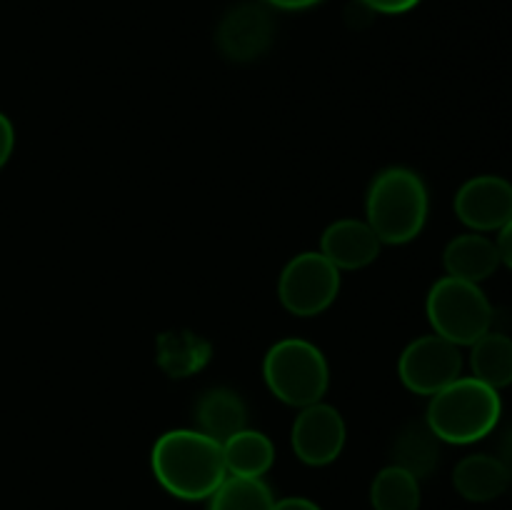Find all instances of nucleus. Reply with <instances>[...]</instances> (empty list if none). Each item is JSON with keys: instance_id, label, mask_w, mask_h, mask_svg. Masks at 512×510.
Listing matches in <instances>:
<instances>
[{"instance_id": "obj_9", "label": "nucleus", "mask_w": 512, "mask_h": 510, "mask_svg": "<svg viewBox=\"0 0 512 510\" xmlns=\"http://www.w3.org/2000/svg\"><path fill=\"white\" fill-rule=\"evenodd\" d=\"M453 208L473 233H495L512 220V183L503 175H475L460 185Z\"/></svg>"}, {"instance_id": "obj_7", "label": "nucleus", "mask_w": 512, "mask_h": 510, "mask_svg": "<svg viewBox=\"0 0 512 510\" xmlns=\"http://www.w3.org/2000/svg\"><path fill=\"white\" fill-rule=\"evenodd\" d=\"M398 373L410 393L435 395L463 375V353L440 335H423L403 350Z\"/></svg>"}, {"instance_id": "obj_16", "label": "nucleus", "mask_w": 512, "mask_h": 510, "mask_svg": "<svg viewBox=\"0 0 512 510\" xmlns=\"http://www.w3.org/2000/svg\"><path fill=\"white\" fill-rule=\"evenodd\" d=\"M223 458L228 475L235 478H263L275 463V445L260 430H240L223 443Z\"/></svg>"}, {"instance_id": "obj_26", "label": "nucleus", "mask_w": 512, "mask_h": 510, "mask_svg": "<svg viewBox=\"0 0 512 510\" xmlns=\"http://www.w3.org/2000/svg\"><path fill=\"white\" fill-rule=\"evenodd\" d=\"M500 463L505 465V470H508V478H510V483H512V428L508 430V433H505V438H503V443H500Z\"/></svg>"}, {"instance_id": "obj_4", "label": "nucleus", "mask_w": 512, "mask_h": 510, "mask_svg": "<svg viewBox=\"0 0 512 510\" xmlns=\"http://www.w3.org/2000/svg\"><path fill=\"white\" fill-rule=\"evenodd\" d=\"M263 378L280 403L305 408L325 398L330 368L318 345L303 338H285L265 353Z\"/></svg>"}, {"instance_id": "obj_1", "label": "nucleus", "mask_w": 512, "mask_h": 510, "mask_svg": "<svg viewBox=\"0 0 512 510\" xmlns=\"http://www.w3.org/2000/svg\"><path fill=\"white\" fill-rule=\"evenodd\" d=\"M150 468L165 493L190 503L208 500L228 478L223 445L195 428L160 435L150 453Z\"/></svg>"}, {"instance_id": "obj_23", "label": "nucleus", "mask_w": 512, "mask_h": 510, "mask_svg": "<svg viewBox=\"0 0 512 510\" xmlns=\"http://www.w3.org/2000/svg\"><path fill=\"white\" fill-rule=\"evenodd\" d=\"M495 243H498L500 263H503L505 268L512 270V220L498 230V238H495Z\"/></svg>"}, {"instance_id": "obj_20", "label": "nucleus", "mask_w": 512, "mask_h": 510, "mask_svg": "<svg viewBox=\"0 0 512 510\" xmlns=\"http://www.w3.org/2000/svg\"><path fill=\"white\" fill-rule=\"evenodd\" d=\"M275 495L263 478H228L208 498V510H273Z\"/></svg>"}, {"instance_id": "obj_13", "label": "nucleus", "mask_w": 512, "mask_h": 510, "mask_svg": "<svg viewBox=\"0 0 512 510\" xmlns=\"http://www.w3.org/2000/svg\"><path fill=\"white\" fill-rule=\"evenodd\" d=\"M195 430L220 445L235 433L248 428V408L243 398L230 388H210L195 403Z\"/></svg>"}, {"instance_id": "obj_12", "label": "nucleus", "mask_w": 512, "mask_h": 510, "mask_svg": "<svg viewBox=\"0 0 512 510\" xmlns=\"http://www.w3.org/2000/svg\"><path fill=\"white\" fill-rule=\"evenodd\" d=\"M445 273L450 278L468 280V283L480 285L483 280L493 278L495 270L500 268L498 243L485 233H463L455 235L443 250Z\"/></svg>"}, {"instance_id": "obj_3", "label": "nucleus", "mask_w": 512, "mask_h": 510, "mask_svg": "<svg viewBox=\"0 0 512 510\" xmlns=\"http://www.w3.org/2000/svg\"><path fill=\"white\" fill-rule=\"evenodd\" d=\"M503 415L498 390L480 383L473 375H460L440 393L430 395L425 423L440 443L470 445L493 433Z\"/></svg>"}, {"instance_id": "obj_2", "label": "nucleus", "mask_w": 512, "mask_h": 510, "mask_svg": "<svg viewBox=\"0 0 512 510\" xmlns=\"http://www.w3.org/2000/svg\"><path fill=\"white\" fill-rule=\"evenodd\" d=\"M430 213L428 185L415 170L393 168L380 170L365 198V223L375 230L380 243L405 245L423 233Z\"/></svg>"}, {"instance_id": "obj_25", "label": "nucleus", "mask_w": 512, "mask_h": 510, "mask_svg": "<svg viewBox=\"0 0 512 510\" xmlns=\"http://www.w3.org/2000/svg\"><path fill=\"white\" fill-rule=\"evenodd\" d=\"M268 5H273V8L278 10H308V8H315L318 3H323V0H265Z\"/></svg>"}, {"instance_id": "obj_15", "label": "nucleus", "mask_w": 512, "mask_h": 510, "mask_svg": "<svg viewBox=\"0 0 512 510\" xmlns=\"http://www.w3.org/2000/svg\"><path fill=\"white\" fill-rule=\"evenodd\" d=\"M213 345L190 330H170L160 333L155 343V360L168 378L183 380L200 373L208 365Z\"/></svg>"}, {"instance_id": "obj_14", "label": "nucleus", "mask_w": 512, "mask_h": 510, "mask_svg": "<svg viewBox=\"0 0 512 510\" xmlns=\"http://www.w3.org/2000/svg\"><path fill=\"white\" fill-rule=\"evenodd\" d=\"M453 485L470 503H490L508 490L510 478L498 455L475 453L455 465Z\"/></svg>"}, {"instance_id": "obj_17", "label": "nucleus", "mask_w": 512, "mask_h": 510, "mask_svg": "<svg viewBox=\"0 0 512 510\" xmlns=\"http://www.w3.org/2000/svg\"><path fill=\"white\" fill-rule=\"evenodd\" d=\"M470 370L473 378L500 390L512 385V338L488 330L470 345Z\"/></svg>"}, {"instance_id": "obj_22", "label": "nucleus", "mask_w": 512, "mask_h": 510, "mask_svg": "<svg viewBox=\"0 0 512 510\" xmlns=\"http://www.w3.org/2000/svg\"><path fill=\"white\" fill-rule=\"evenodd\" d=\"M15 148V130L13 123L8 120V115L0 113V168L10 160Z\"/></svg>"}, {"instance_id": "obj_21", "label": "nucleus", "mask_w": 512, "mask_h": 510, "mask_svg": "<svg viewBox=\"0 0 512 510\" xmlns=\"http://www.w3.org/2000/svg\"><path fill=\"white\" fill-rule=\"evenodd\" d=\"M360 5L370 10V13L380 15H403L408 10H413L420 0H358Z\"/></svg>"}, {"instance_id": "obj_24", "label": "nucleus", "mask_w": 512, "mask_h": 510, "mask_svg": "<svg viewBox=\"0 0 512 510\" xmlns=\"http://www.w3.org/2000/svg\"><path fill=\"white\" fill-rule=\"evenodd\" d=\"M273 510H323L315 500L303 498V495H290V498L275 500Z\"/></svg>"}, {"instance_id": "obj_5", "label": "nucleus", "mask_w": 512, "mask_h": 510, "mask_svg": "<svg viewBox=\"0 0 512 510\" xmlns=\"http://www.w3.org/2000/svg\"><path fill=\"white\" fill-rule=\"evenodd\" d=\"M425 313L433 325V333L458 348L473 345L493 325V305L483 288L468 280L450 278V275L440 278L430 288Z\"/></svg>"}, {"instance_id": "obj_18", "label": "nucleus", "mask_w": 512, "mask_h": 510, "mask_svg": "<svg viewBox=\"0 0 512 510\" xmlns=\"http://www.w3.org/2000/svg\"><path fill=\"white\" fill-rule=\"evenodd\" d=\"M440 460V440L428 423H413L395 438L393 465L408 470L418 480L428 478Z\"/></svg>"}, {"instance_id": "obj_11", "label": "nucleus", "mask_w": 512, "mask_h": 510, "mask_svg": "<svg viewBox=\"0 0 512 510\" xmlns=\"http://www.w3.org/2000/svg\"><path fill=\"white\" fill-rule=\"evenodd\" d=\"M380 238L365 220L343 218L325 228L320 253L338 270H360L380 255Z\"/></svg>"}, {"instance_id": "obj_8", "label": "nucleus", "mask_w": 512, "mask_h": 510, "mask_svg": "<svg viewBox=\"0 0 512 510\" xmlns=\"http://www.w3.org/2000/svg\"><path fill=\"white\" fill-rule=\"evenodd\" d=\"M345 420L333 405L313 403L300 408L295 418L293 430H290V445L300 463L310 468H323V465L335 463L345 448Z\"/></svg>"}, {"instance_id": "obj_19", "label": "nucleus", "mask_w": 512, "mask_h": 510, "mask_svg": "<svg viewBox=\"0 0 512 510\" xmlns=\"http://www.w3.org/2000/svg\"><path fill=\"white\" fill-rule=\"evenodd\" d=\"M373 510H420V480L398 465H385L370 485Z\"/></svg>"}, {"instance_id": "obj_10", "label": "nucleus", "mask_w": 512, "mask_h": 510, "mask_svg": "<svg viewBox=\"0 0 512 510\" xmlns=\"http://www.w3.org/2000/svg\"><path fill=\"white\" fill-rule=\"evenodd\" d=\"M218 48L225 58L248 63L260 58L273 40V20L260 5L243 3L230 10L218 28Z\"/></svg>"}, {"instance_id": "obj_6", "label": "nucleus", "mask_w": 512, "mask_h": 510, "mask_svg": "<svg viewBox=\"0 0 512 510\" xmlns=\"http://www.w3.org/2000/svg\"><path fill=\"white\" fill-rule=\"evenodd\" d=\"M340 293V270L323 253H300L283 268L278 298L288 313L315 318L335 303Z\"/></svg>"}]
</instances>
